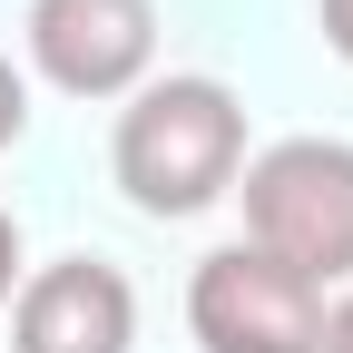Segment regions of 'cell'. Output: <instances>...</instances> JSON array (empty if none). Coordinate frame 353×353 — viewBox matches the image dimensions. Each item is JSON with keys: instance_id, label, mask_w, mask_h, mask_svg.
Returning a JSON list of instances; mask_svg holds the SVG:
<instances>
[{"instance_id": "6da1fadb", "label": "cell", "mask_w": 353, "mask_h": 353, "mask_svg": "<svg viewBox=\"0 0 353 353\" xmlns=\"http://www.w3.org/2000/svg\"><path fill=\"white\" fill-rule=\"evenodd\" d=\"M236 167H245V99L226 79L176 69L118 108L108 176L138 216H206L216 196H236Z\"/></svg>"}, {"instance_id": "7a4b0ae2", "label": "cell", "mask_w": 353, "mask_h": 353, "mask_svg": "<svg viewBox=\"0 0 353 353\" xmlns=\"http://www.w3.org/2000/svg\"><path fill=\"white\" fill-rule=\"evenodd\" d=\"M245 245L304 285H353V138H275L236 167Z\"/></svg>"}, {"instance_id": "3957f363", "label": "cell", "mask_w": 353, "mask_h": 353, "mask_svg": "<svg viewBox=\"0 0 353 353\" xmlns=\"http://www.w3.org/2000/svg\"><path fill=\"white\" fill-rule=\"evenodd\" d=\"M324 285H304L294 265L236 236L187 275V334L196 353H324Z\"/></svg>"}, {"instance_id": "277c9868", "label": "cell", "mask_w": 353, "mask_h": 353, "mask_svg": "<svg viewBox=\"0 0 353 353\" xmlns=\"http://www.w3.org/2000/svg\"><path fill=\"white\" fill-rule=\"evenodd\" d=\"M20 50L59 99H138L157 69V0H30Z\"/></svg>"}, {"instance_id": "5b68a950", "label": "cell", "mask_w": 353, "mask_h": 353, "mask_svg": "<svg viewBox=\"0 0 353 353\" xmlns=\"http://www.w3.org/2000/svg\"><path fill=\"white\" fill-rule=\"evenodd\" d=\"M138 343V285L108 255L30 265L10 294V353H128Z\"/></svg>"}, {"instance_id": "8992f818", "label": "cell", "mask_w": 353, "mask_h": 353, "mask_svg": "<svg viewBox=\"0 0 353 353\" xmlns=\"http://www.w3.org/2000/svg\"><path fill=\"white\" fill-rule=\"evenodd\" d=\"M20 128H30V69L0 50V148H20Z\"/></svg>"}, {"instance_id": "52a82bcc", "label": "cell", "mask_w": 353, "mask_h": 353, "mask_svg": "<svg viewBox=\"0 0 353 353\" xmlns=\"http://www.w3.org/2000/svg\"><path fill=\"white\" fill-rule=\"evenodd\" d=\"M20 275H30V265H20V216H10V206H0V304H10V294H20Z\"/></svg>"}, {"instance_id": "ba28073f", "label": "cell", "mask_w": 353, "mask_h": 353, "mask_svg": "<svg viewBox=\"0 0 353 353\" xmlns=\"http://www.w3.org/2000/svg\"><path fill=\"white\" fill-rule=\"evenodd\" d=\"M314 20H324V50L353 59V0H314Z\"/></svg>"}, {"instance_id": "9c48e42d", "label": "cell", "mask_w": 353, "mask_h": 353, "mask_svg": "<svg viewBox=\"0 0 353 353\" xmlns=\"http://www.w3.org/2000/svg\"><path fill=\"white\" fill-rule=\"evenodd\" d=\"M324 353H353V294L324 304Z\"/></svg>"}]
</instances>
